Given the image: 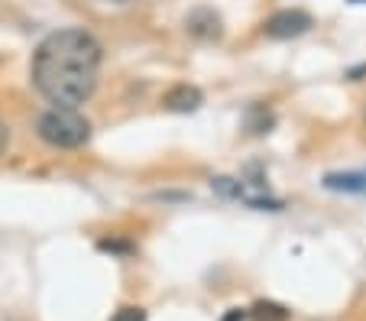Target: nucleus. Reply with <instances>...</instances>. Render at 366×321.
I'll use <instances>...</instances> for the list:
<instances>
[{
	"mask_svg": "<svg viewBox=\"0 0 366 321\" xmlns=\"http://www.w3.org/2000/svg\"><path fill=\"white\" fill-rule=\"evenodd\" d=\"M101 69V42L84 29H59L39 42L33 82L56 107H78L91 98Z\"/></svg>",
	"mask_w": 366,
	"mask_h": 321,
	"instance_id": "obj_1",
	"label": "nucleus"
},
{
	"mask_svg": "<svg viewBox=\"0 0 366 321\" xmlns=\"http://www.w3.org/2000/svg\"><path fill=\"white\" fill-rule=\"evenodd\" d=\"M36 133H39L49 147L75 149V147H81V143H88L91 124L84 117H78L75 107H52V111H46L39 117Z\"/></svg>",
	"mask_w": 366,
	"mask_h": 321,
	"instance_id": "obj_2",
	"label": "nucleus"
},
{
	"mask_svg": "<svg viewBox=\"0 0 366 321\" xmlns=\"http://www.w3.org/2000/svg\"><path fill=\"white\" fill-rule=\"evenodd\" d=\"M311 14H305V10L292 7V10H276L272 16H266L263 23V33L269 36V39H295V36L308 33L311 29Z\"/></svg>",
	"mask_w": 366,
	"mask_h": 321,
	"instance_id": "obj_3",
	"label": "nucleus"
},
{
	"mask_svg": "<svg viewBox=\"0 0 366 321\" xmlns=\"http://www.w3.org/2000/svg\"><path fill=\"white\" fill-rule=\"evenodd\" d=\"M185 29H188V36H194V39H201V42H217L224 36L221 16H217L211 7L192 10V14L185 16Z\"/></svg>",
	"mask_w": 366,
	"mask_h": 321,
	"instance_id": "obj_4",
	"label": "nucleus"
},
{
	"mask_svg": "<svg viewBox=\"0 0 366 321\" xmlns=\"http://www.w3.org/2000/svg\"><path fill=\"white\" fill-rule=\"evenodd\" d=\"M162 104L172 114H192L201 107V91L194 84H175L166 98H162Z\"/></svg>",
	"mask_w": 366,
	"mask_h": 321,
	"instance_id": "obj_5",
	"label": "nucleus"
},
{
	"mask_svg": "<svg viewBox=\"0 0 366 321\" xmlns=\"http://www.w3.org/2000/svg\"><path fill=\"white\" fill-rule=\"evenodd\" d=\"M325 189L363 195L366 192V172H331V175H325Z\"/></svg>",
	"mask_w": 366,
	"mask_h": 321,
	"instance_id": "obj_6",
	"label": "nucleus"
},
{
	"mask_svg": "<svg viewBox=\"0 0 366 321\" xmlns=\"http://www.w3.org/2000/svg\"><path fill=\"white\" fill-rule=\"evenodd\" d=\"M249 318L253 321H289L292 312L285 305H279V302H256L249 308Z\"/></svg>",
	"mask_w": 366,
	"mask_h": 321,
	"instance_id": "obj_7",
	"label": "nucleus"
},
{
	"mask_svg": "<svg viewBox=\"0 0 366 321\" xmlns=\"http://www.w3.org/2000/svg\"><path fill=\"white\" fill-rule=\"evenodd\" d=\"M111 321H146V312L139 305H124Z\"/></svg>",
	"mask_w": 366,
	"mask_h": 321,
	"instance_id": "obj_8",
	"label": "nucleus"
},
{
	"mask_svg": "<svg viewBox=\"0 0 366 321\" xmlns=\"http://www.w3.org/2000/svg\"><path fill=\"white\" fill-rule=\"evenodd\" d=\"M243 315H247V312H243V308H230V312H227V318H224V321H243Z\"/></svg>",
	"mask_w": 366,
	"mask_h": 321,
	"instance_id": "obj_9",
	"label": "nucleus"
},
{
	"mask_svg": "<svg viewBox=\"0 0 366 321\" xmlns=\"http://www.w3.org/2000/svg\"><path fill=\"white\" fill-rule=\"evenodd\" d=\"M4 149H7V124L0 120V153H4Z\"/></svg>",
	"mask_w": 366,
	"mask_h": 321,
	"instance_id": "obj_10",
	"label": "nucleus"
},
{
	"mask_svg": "<svg viewBox=\"0 0 366 321\" xmlns=\"http://www.w3.org/2000/svg\"><path fill=\"white\" fill-rule=\"evenodd\" d=\"M104 4H133V0H104Z\"/></svg>",
	"mask_w": 366,
	"mask_h": 321,
	"instance_id": "obj_11",
	"label": "nucleus"
},
{
	"mask_svg": "<svg viewBox=\"0 0 366 321\" xmlns=\"http://www.w3.org/2000/svg\"><path fill=\"white\" fill-rule=\"evenodd\" d=\"M353 4H366V0H353Z\"/></svg>",
	"mask_w": 366,
	"mask_h": 321,
	"instance_id": "obj_12",
	"label": "nucleus"
}]
</instances>
